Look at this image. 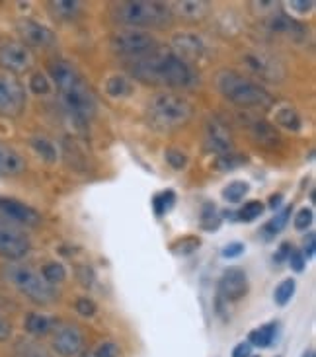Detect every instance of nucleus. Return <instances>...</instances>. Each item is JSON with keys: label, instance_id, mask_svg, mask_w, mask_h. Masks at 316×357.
<instances>
[{"label": "nucleus", "instance_id": "1", "mask_svg": "<svg viewBox=\"0 0 316 357\" xmlns=\"http://www.w3.org/2000/svg\"><path fill=\"white\" fill-rule=\"evenodd\" d=\"M129 67H131V75L146 84L190 90V88L197 86V82H200V77L188 65V61L180 59L176 53L154 51L153 55L133 59L129 63Z\"/></svg>", "mask_w": 316, "mask_h": 357}, {"label": "nucleus", "instance_id": "2", "mask_svg": "<svg viewBox=\"0 0 316 357\" xmlns=\"http://www.w3.org/2000/svg\"><path fill=\"white\" fill-rule=\"evenodd\" d=\"M47 70L51 80L61 92L63 104L73 116L82 121H88L96 116V98L75 65L63 59H55L47 65Z\"/></svg>", "mask_w": 316, "mask_h": 357}, {"label": "nucleus", "instance_id": "3", "mask_svg": "<svg viewBox=\"0 0 316 357\" xmlns=\"http://www.w3.org/2000/svg\"><path fill=\"white\" fill-rule=\"evenodd\" d=\"M112 18L125 29L164 28L174 20L170 6L156 0H129L112 6Z\"/></svg>", "mask_w": 316, "mask_h": 357}, {"label": "nucleus", "instance_id": "4", "mask_svg": "<svg viewBox=\"0 0 316 357\" xmlns=\"http://www.w3.org/2000/svg\"><path fill=\"white\" fill-rule=\"evenodd\" d=\"M217 88L230 104L246 109H268L273 106V96L266 88L252 82L234 70H223L217 77Z\"/></svg>", "mask_w": 316, "mask_h": 357}, {"label": "nucleus", "instance_id": "5", "mask_svg": "<svg viewBox=\"0 0 316 357\" xmlns=\"http://www.w3.org/2000/svg\"><path fill=\"white\" fill-rule=\"evenodd\" d=\"M193 116V106L174 92H158L146 102V117L158 131H174L183 127Z\"/></svg>", "mask_w": 316, "mask_h": 357}, {"label": "nucleus", "instance_id": "6", "mask_svg": "<svg viewBox=\"0 0 316 357\" xmlns=\"http://www.w3.org/2000/svg\"><path fill=\"white\" fill-rule=\"evenodd\" d=\"M2 273L8 280L10 285H14L16 289L26 295L38 305H51L57 299V287H53L51 283L43 280V275L36 271L31 266H26L22 261H8L2 266Z\"/></svg>", "mask_w": 316, "mask_h": 357}, {"label": "nucleus", "instance_id": "7", "mask_svg": "<svg viewBox=\"0 0 316 357\" xmlns=\"http://www.w3.org/2000/svg\"><path fill=\"white\" fill-rule=\"evenodd\" d=\"M110 47L117 55H125L131 59H141L146 55H153L154 51H158L156 39L141 31V29H121L110 38Z\"/></svg>", "mask_w": 316, "mask_h": 357}, {"label": "nucleus", "instance_id": "8", "mask_svg": "<svg viewBox=\"0 0 316 357\" xmlns=\"http://www.w3.org/2000/svg\"><path fill=\"white\" fill-rule=\"evenodd\" d=\"M26 109V90L18 78L0 75V116L14 117L22 116Z\"/></svg>", "mask_w": 316, "mask_h": 357}, {"label": "nucleus", "instance_id": "9", "mask_svg": "<svg viewBox=\"0 0 316 357\" xmlns=\"http://www.w3.org/2000/svg\"><path fill=\"white\" fill-rule=\"evenodd\" d=\"M29 252V238L12 222L0 219V254L10 261H18Z\"/></svg>", "mask_w": 316, "mask_h": 357}, {"label": "nucleus", "instance_id": "10", "mask_svg": "<svg viewBox=\"0 0 316 357\" xmlns=\"http://www.w3.org/2000/svg\"><path fill=\"white\" fill-rule=\"evenodd\" d=\"M33 67V53L20 41H8L0 47V68L12 75H24Z\"/></svg>", "mask_w": 316, "mask_h": 357}, {"label": "nucleus", "instance_id": "11", "mask_svg": "<svg viewBox=\"0 0 316 357\" xmlns=\"http://www.w3.org/2000/svg\"><path fill=\"white\" fill-rule=\"evenodd\" d=\"M53 349L61 357H78L84 351V336L77 324H57L53 336Z\"/></svg>", "mask_w": 316, "mask_h": 357}, {"label": "nucleus", "instance_id": "12", "mask_svg": "<svg viewBox=\"0 0 316 357\" xmlns=\"http://www.w3.org/2000/svg\"><path fill=\"white\" fill-rule=\"evenodd\" d=\"M16 31H18V36L24 41V45L28 47H51V45H55L57 43V38H55V31L53 29H49L47 26H43V24H39L36 20H20L18 24H16Z\"/></svg>", "mask_w": 316, "mask_h": 357}, {"label": "nucleus", "instance_id": "13", "mask_svg": "<svg viewBox=\"0 0 316 357\" xmlns=\"http://www.w3.org/2000/svg\"><path fill=\"white\" fill-rule=\"evenodd\" d=\"M0 219L12 222V225H22V227H38L41 217L36 209H31L26 203L10 197H0Z\"/></svg>", "mask_w": 316, "mask_h": 357}, {"label": "nucleus", "instance_id": "14", "mask_svg": "<svg viewBox=\"0 0 316 357\" xmlns=\"http://www.w3.org/2000/svg\"><path fill=\"white\" fill-rule=\"evenodd\" d=\"M205 146L219 156L232 153V135L219 117H209L205 123Z\"/></svg>", "mask_w": 316, "mask_h": 357}, {"label": "nucleus", "instance_id": "15", "mask_svg": "<svg viewBox=\"0 0 316 357\" xmlns=\"http://www.w3.org/2000/svg\"><path fill=\"white\" fill-rule=\"evenodd\" d=\"M219 293L225 301H240L248 293V275L240 268H229L223 271L219 280Z\"/></svg>", "mask_w": 316, "mask_h": 357}, {"label": "nucleus", "instance_id": "16", "mask_svg": "<svg viewBox=\"0 0 316 357\" xmlns=\"http://www.w3.org/2000/svg\"><path fill=\"white\" fill-rule=\"evenodd\" d=\"M24 170H26L24 156L16 153L12 146L0 143V178L20 176Z\"/></svg>", "mask_w": 316, "mask_h": 357}, {"label": "nucleus", "instance_id": "17", "mask_svg": "<svg viewBox=\"0 0 316 357\" xmlns=\"http://www.w3.org/2000/svg\"><path fill=\"white\" fill-rule=\"evenodd\" d=\"M172 16H180L183 20H202L209 12V2L203 0H182L168 4Z\"/></svg>", "mask_w": 316, "mask_h": 357}, {"label": "nucleus", "instance_id": "18", "mask_svg": "<svg viewBox=\"0 0 316 357\" xmlns=\"http://www.w3.org/2000/svg\"><path fill=\"white\" fill-rule=\"evenodd\" d=\"M246 65L250 67V70L252 73H256L258 77L262 78H271V80H278V73L279 67H278V63H273L271 59L266 57L264 53H250V55H246Z\"/></svg>", "mask_w": 316, "mask_h": 357}, {"label": "nucleus", "instance_id": "19", "mask_svg": "<svg viewBox=\"0 0 316 357\" xmlns=\"http://www.w3.org/2000/svg\"><path fill=\"white\" fill-rule=\"evenodd\" d=\"M268 26L271 31H276V33H285V36H291V38H301L303 36V26L297 24L295 20L287 18L285 14H281V12H273L268 20Z\"/></svg>", "mask_w": 316, "mask_h": 357}, {"label": "nucleus", "instance_id": "20", "mask_svg": "<svg viewBox=\"0 0 316 357\" xmlns=\"http://www.w3.org/2000/svg\"><path fill=\"white\" fill-rule=\"evenodd\" d=\"M59 322L53 317H45V314H39V312H31L26 317V322H24V326H26V332L31 334V336H45L49 334L51 330H55Z\"/></svg>", "mask_w": 316, "mask_h": 357}, {"label": "nucleus", "instance_id": "21", "mask_svg": "<svg viewBox=\"0 0 316 357\" xmlns=\"http://www.w3.org/2000/svg\"><path fill=\"white\" fill-rule=\"evenodd\" d=\"M174 45L180 51L178 57L183 59V61H186V57L197 59L203 53V49H205L202 39L197 38V36H190V33H178L174 38Z\"/></svg>", "mask_w": 316, "mask_h": 357}, {"label": "nucleus", "instance_id": "22", "mask_svg": "<svg viewBox=\"0 0 316 357\" xmlns=\"http://www.w3.org/2000/svg\"><path fill=\"white\" fill-rule=\"evenodd\" d=\"M278 322H269V324H264L259 328L252 330L248 344L254 346V348H269L276 342V338H278Z\"/></svg>", "mask_w": 316, "mask_h": 357}, {"label": "nucleus", "instance_id": "23", "mask_svg": "<svg viewBox=\"0 0 316 357\" xmlns=\"http://www.w3.org/2000/svg\"><path fill=\"white\" fill-rule=\"evenodd\" d=\"M291 213H293V205H287V207H283V209H281L279 213H276V217H273L271 221L266 222V225H264V229H262L264 238H268V242H269L271 238H273V236H278L279 232L287 227Z\"/></svg>", "mask_w": 316, "mask_h": 357}, {"label": "nucleus", "instance_id": "24", "mask_svg": "<svg viewBox=\"0 0 316 357\" xmlns=\"http://www.w3.org/2000/svg\"><path fill=\"white\" fill-rule=\"evenodd\" d=\"M250 133L262 145L269 146L273 145V143H278V133H276V129L269 126L268 121H259V119L252 121L250 123Z\"/></svg>", "mask_w": 316, "mask_h": 357}, {"label": "nucleus", "instance_id": "25", "mask_svg": "<svg viewBox=\"0 0 316 357\" xmlns=\"http://www.w3.org/2000/svg\"><path fill=\"white\" fill-rule=\"evenodd\" d=\"M200 219H202V229L203 231H217L220 227V213L219 209H217V205L215 203H203V209L202 213H200Z\"/></svg>", "mask_w": 316, "mask_h": 357}, {"label": "nucleus", "instance_id": "26", "mask_svg": "<svg viewBox=\"0 0 316 357\" xmlns=\"http://www.w3.org/2000/svg\"><path fill=\"white\" fill-rule=\"evenodd\" d=\"M278 123L283 129H287V131H301V127H303V121H301V116H299L295 109H291V107H281L278 112Z\"/></svg>", "mask_w": 316, "mask_h": 357}, {"label": "nucleus", "instance_id": "27", "mask_svg": "<svg viewBox=\"0 0 316 357\" xmlns=\"http://www.w3.org/2000/svg\"><path fill=\"white\" fill-rule=\"evenodd\" d=\"M31 146H33V151L38 153L45 162H55L57 160V149L55 145L45 139V137H36L33 141H31Z\"/></svg>", "mask_w": 316, "mask_h": 357}, {"label": "nucleus", "instance_id": "28", "mask_svg": "<svg viewBox=\"0 0 316 357\" xmlns=\"http://www.w3.org/2000/svg\"><path fill=\"white\" fill-rule=\"evenodd\" d=\"M105 90H107V94H110V96L123 98L131 92V82H129L125 77L115 75V77L107 78V82H105Z\"/></svg>", "mask_w": 316, "mask_h": 357}, {"label": "nucleus", "instance_id": "29", "mask_svg": "<svg viewBox=\"0 0 316 357\" xmlns=\"http://www.w3.org/2000/svg\"><path fill=\"white\" fill-rule=\"evenodd\" d=\"M41 275H43V280L55 287L57 283L65 281V278H67V271H65V268H63L61 264H57V261H47V264L41 268Z\"/></svg>", "mask_w": 316, "mask_h": 357}, {"label": "nucleus", "instance_id": "30", "mask_svg": "<svg viewBox=\"0 0 316 357\" xmlns=\"http://www.w3.org/2000/svg\"><path fill=\"white\" fill-rule=\"evenodd\" d=\"M49 6H51L53 12H55V16H59V18H65V20L75 18L78 12H80V2H70V0L51 2Z\"/></svg>", "mask_w": 316, "mask_h": 357}, {"label": "nucleus", "instance_id": "31", "mask_svg": "<svg viewBox=\"0 0 316 357\" xmlns=\"http://www.w3.org/2000/svg\"><path fill=\"white\" fill-rule=\"evenodd\" d=\"M246 165V158L240 155H234V153H227V155H220L217 160H215V168L220 170V172H230V170H236L240 166Z\"/></svg>", "mask_w": 316, "mask_h": 357}, {"label": "nucleus", "instance_id": "32", "mask_svg": "<svg viewBox=\"0 0 316 357\" xmlns=\"http://www.w3.org/2000/svg\"><path fill=\"white\" fill-rule=\"evenodd\" d=\"M248 183L246 182H230L225 190H223V197L229 203H240L244 199V195L248 193Z\"/></svg>", "mask_w": 316, "mask_h": 357}, {"label": "nucleus", "instance_id": "33", "mask_svg": "<svg viewBox=\"0 0 316 357\" xmlns=\"http://www.w3.org/2000/svg\"><path fill=\"white\" fill-rule=\"evenodd\" d=\"M16 356L18 357H53L49 354V349H45L38 342H20L16 348Z\"/></svg>", "mask_w": 316, "mask_h": 357}, {"label": "nucleus", "instance_id": "34", "mask_svg": "<svg viewBox=\"0 0 316 357\" xmlns=\"http://www.w3.org/2000/svg\"><path fill=\"white\" fill-rule=\"evenodd\" d=\"M264 203L262 202H248L244 203V207L242 209H239V213H236V219L239 221H244V222H252L258 219L259 215L264 213Z\"/></svg>", "mask_w": 316, "mask_h": 357}, {"label": "nucleus", "instance_id": "35", "mask_svg": "<svg viewBox=\"0 0 316 357\" xmlns=\"http://www.w3.org/2000/svg\"><path fill=\"white\" fill-rule=\"evenodd\" d=\"M293 295H295V280H283L278 287H276L273 299H276V303H278L279 307H285Z\"/></svg>", "mask_w": 316, "mask_h": 357}, {"label": "nucleus", "instance_id": "36", "mask_svg": "<svg viewBox=\"0 0 316 357\" xmlns=\"http://www.w3.org/2000/svg\"><path fill=\"white\" fill-rule=\"evenodd\" d=\"M174 203H176V193L172 190H166V192L158 193L153 199L154 211H156V215H164V213H168L172 209Z\"/></svg>", "mask_w": 316, "mask_h": 357}, {"label": "nucleus", "instance_id": "37", "mask_svg": "<svg viewBox=\"0 0 316 357\" xmlns=\"http://www.w3.org/2000/svg\"><path fill=\"white\" fill-rule=\"evenodd\" d=\"M200 238H195V236H188V238H180V241L172 244V252L174 254H178V256H190L193 252L200 248Z\"/></svg>", "mask_w": 316, "mask_h": 357}, {"label": "nucleus", "instance_id": "38", "mask_svg": "<svg viewBox=\"0 0 316 357\" xmlns=\"http://www.w3.org/2000/svg\"><path fill=\"white\" fill-rule=\"evenodd\" d=\"M164 158H166V162L172 166L174 170H182V168H186V165H188L186 155H183L182 151H178V149H168Z\"/></svg>", "mask_w": 316, "mask_h": 357}, {"label": "nucleus", "instance_id": "39", "mask_svg": "<svg viewBox=\"0 0 316 357\" xmlns=\"http://www.w3.org/2000/svg\"><path fill=\"white\" fill-rule=\"evenodd\" d=\"M29 88H31L36 94H47L51 84H49V80L45 75L36 73V75H31V78H29Z\"/></svg>", "mask_w": 316, "mask_h": 357}, {"label": "nucleus", "instance_id": "40", "mask_svg": "<svg viewBox=\"0 0 316 357\" xmlns=\"http://www.w3.org/2000/svg\"><path fill=\"white\" fill-rule=\"evenodd\" d=\"M310 225H313V209L305 207V209H301V211L297 213V217H295V229H297V231H307Z\"/></svg>", "mask_w": 316, "mask_h": 357}, {"label": "nucleus", "instance_id": "41", "mask_svg": "<svg viewBox=\"0 0 316 357\" xmlns=\"http://www.w3.org/2000/svg\"><path fill=\"white\" fill-rule=\"evenodd\" d=\"M119 356V346L114 342H102L94 349V357H117Z\"/></svg>", "mask_w": 316, "mask_h": 357}, {"label": "nucleus", "instance_id": "42", "mask_svg": "<svg viewBox=\"0 0 316 357\" xmlns=\"http://www.w3.org/2000/svg\"><path fill=\"white\" fill-rule=\"evenodd\" d=\"M75 307H77L78 314H82V317H86V319H90V317H94L96 314V303L92 299H78L77 303H75Z\"/></svg>", "mask_w": 316, "mask_h": 357}, {"label": "nucleus", "instance_id": "43", "mask_svg": "<svg viewBox=\"0 0 316 357\" xmlns=\"http://www.w3.org/2000/svg\"><path fill=\"white\" fill-rule=\"evenodd\" d=\"M287 261L291 264V270L293 271H303L305 270V264H307V260H305V256H303V252L301 250H291V254H289Z\"/></svg>", "mask_w": 316, "mask_h": 357}, {"label": "nucleus", "instance_id": "44", "mask_svg": "<svg viewBox=\"0 0 316 357\" xmlns=\"http://www.w3.org/2000/svg\"><path fill=\"white\" fill-rule=\"evenodd\" d=\"M244 252V244L242 242H232V244H227L223 248V258H236Z\"/></svg>", "mask_w": 316, "mask_h": 357}, {"label": "nucleus", "instance_id": "45", "mask_svg": "<svg viewBox=\"0 0 316 357\" xmlns=\"http://www.w3.org/2000/svg\"><path fill=\"white\" fill-rule=\"evenodd\" d=\"M315 232H308V236L305 238V246H303V256H305V260L315 258Z\"/></svg>", "mask_w": 316, "mask_h": 357}, {"label": "nucleus", "instance_id": "46", "mask_svg": "<svg viewBox=\"0 0 316 357\" xmlns=\"http://www.w3.org/2000/svg\"><path fill=\"white\" fill-rule=\"evenodd\" d=\"M12 336V326H10V322L2 314H0V342H6Z\"/></svg>", "mask_w": 316, "mask_h": 357}, {"label": "nucleus", "instance_id": "47", "mask_svg": "<svg viewBox=\"0 0 316 357\" xmlns=\"http://www.w3.org/2000/svg\"><path fill=\"white\" fill-rule=\"evenodd\" d=\"M291 250H293V246L289 244V242H283L281 246H279L278 254H276V258L273 260L278 261V264H281V261H285L289 258V254H291Z\"/></svg>", "mask_w": 316, "mask_h": 357}, {"label": "nucleus", "instance_id": "48", "mask_svg": "<svg viewBox=\"0 0 316 357\" xmlns=\"http://www.w3.org/2000/svg\"><path fill=\"white\" fill-rule=\"evenodd\" d=\"M289 6H291V10H297L301 14H305V12H310V10H313L315 0H308V2H297V0H293V2H289Z\"/></svg>", "mask_w": 316, "mask_h": 357}, {"label": "nucleus", "instance_id": "49", "mask_svg": "<svg viewBox=\"0 0 316 357\" xmlns=\"http://www.w3.org/2000/svg\"><path fill=\"white\" fill-rule=\"evenodd\" d=\"M250 354H252V346H250L248 342H242V344H239V346L234 348L232 357H250Z\"/></svg>", "mask_w": 316, "mask_h": 357}, {"label": "nucleus", "instance_id": "50", "mask_svg": "<svg viewBox=\"0 0 316 357\" xmlns=\"http://www.w3.org/2000/svg\"><path fill=\"white\" fill-rule=\"evenodd\" d=\"M281 203H283V195L278 193V195H271V197H269L268 205H269V209H273V211H276V209L281 207Z\"/></svg>", "mask_w": 316, "mask_h": 357}, {"label": "nucleus", "instance_id": "51", "mask_svg": "<svg viewBox=\"0 0 316 357\" xmlns=\"http://www.w3.org/2000/svg\"><path fill=\"white\" fill-rule=\"evenodd\" d=\"M303 357H310V351H307V354H305V356Z\"/></svg>", "mask_w": 316, "mask_h": 357}]
</instances>
